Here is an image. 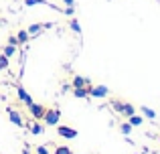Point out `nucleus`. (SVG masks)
I'll return each mask as SVG.
<instances>
[{"instance_id":"18","label":"nucleus","mask_w":160,"mask_h":154,"mask_svg":"<svg viewBox=\"0 0 160 154\" xmlns=\"http://www.w3.org/2000/svg\"><path fill=\"white\" fill-rule=\"evenodd\" d=\"M132 124H130V122H122L120 124V132H122V134H124V136H128V134H132Z\"/></svg>"},{"instance_id":"13","label":"nucleus","mask_w":160,"mask_h":154,"mask_svg":"<svg viewBox=\"0 0 160 154\" xmlns=\"http://www.w3.org/2000/svg\"><path fill=\"white\" fill-rule=\"evenodd\" d=\"M128 122L132 124L134 128H136V126H142V124H144V116H138V114H134V116H130V118H128Z\"/></svg>"},{"instance_id":"15","label":"nucleus","mask_w":160,"mask_h":154,"mask_svg":"<svg viewBox=\"0 0 160 154\" xmlns=\"http://www.w3.org/2000/svg\"><path fill=\"white\" fill-rule=\"evenodd\" d=\"M69 28H71V31H73V32H77L79 37L83 35V31H81V24L77 22V18H71V20H69Z\"/></svg>"},{"instance_id":"25","label":"nucleus","mask_w":160,"mask_h":154,"mask_svg":"<svg viewBox=\"0 0 160 154\" xmlns=\"http://www.w3.org/2000/svg\"><path fill=\"white\" fill-rule=\"evenodd\" d=\"M158 144H160V136H158Z\"/></svg>"},{"instance_id":"17","label":"nucleus","mask_w":160,"mask_h":154,"mask_svg":"<svg viewBox=\"0 0 160 154\" xmlns=\"http://www.w3.org/2000/svg\"><path fill=\"white\" fill-rule=\"evenodd\" d=\"M140 112H142V116H146L148 120H154V118H156V112L150 110V107H146V106H142V107H140Z\"/></svg>"},{"instance_id":"10","label":"nucleus","mask_w":160,"mask_h":154,"mask_svg":"<svg viewBox=\"0 0 160 154\" xmlns=\"http://www.w3.org/2000/svg\"><path fill=\"white\" fill-rule=\"evenodd\" d=\"M24 128H27L31 134H35V136H39V134H43V126L41 124H37V120L32 122V120H28V122H24Z\"/></svg>"},{"instance_id":"24","label":"nucleus","mask_w":160,"mask_h":154,"mask_svg":"<svg viewBox=\"0 0 160 154\" xmlns=\"http://www.w3.org/2000/svg\"><path fill=\"white\" fill-rule=\"evenodd\" d=\"M22 154H31V152H28V148H24V150H22Z\"/></svg>"},{"instance_id":"19","label":"nucleus","mask_w":160,"mask_h":154,"mask_svg":"<svg viewBox=\"0 0 160 154\" xmlns=\"http://www.w3.org/2000/svg\"><path fill=\"white\" fill-rule=\"evenodd\" d=\"M18 41H20V45H24V43H28V32H27V28H20L18 31Z\"/></svg>"},{"instance_id":"8","label":"nucleus","mask_w":160,"mask_h":154,"mask_svg":"<svg viewBox=\"0 0 160 154\" xmlns=\"http://www.w3.org/2000/svg\"><path fill=\"white\" fill-rule=\"evenodd\" d=\"M109 106H112V110L113 112H118V114H124V110H126V102L124 99H120V97H109Z\"/></svg>"},{"instance_id":"9","label":"nucleus","mask_w":160,"mask_h":154,"mask_svg":"<svg viewBox=\"0 0 160 154\" xmlns=\"http://www.w3.org/2000/svg\"><path fill=\"white\" fill-rule=\"evenodd\" d=\"M37 4H45V6H51L53 10H57V12H63L61 6H55V4H51L49 0H24V6H37Z\"/></svg>"},{"instance_id":"4","label":"nucleus","mask_w":160,"mask_h":154,"mask_svg":"<svg viewBox=\"0 0 160 154\" xmlns=\"http://www.w3.org/2000/svg\"><path fill=\"white\" fill-rule=\"evenodd\" d=\"M57 134L61 136V138H65V140L77 138V130H75V128H71V126H61V124H57Z\"/></svg>"},{"instance_id":"20","label":"nucleus","mask_w":160,"mask_h":154,"mask_svg":"<svg viewBox=\"0 0 160 154\" xmlns=\"http://www.w3.org/2000/svg\"><path fill=\"white\" fill-rule=\"evenodd\" d=\"M8 65H10V63H8V57L0 53V71H6V69H8Z\"/></svg>"},{"instance_id":"5","label":"nucleus","mask_w":160,"mask_h":154,"mask_svg":"<svg viewBox=\"0 0 160 154\" xmlns=\"http://www.w3.org/2000/svg\"><path fill=\"white\" fill-rule=\"evenodd\" d=\"M16 95H18V99L24 103V106H31V103L35 102V99H32V95L28 93V91L24 89V87L20 85V83H16Z\"/></svg>"},{"instance_id":"23","label":"nucleus","mask_w":160,"mask_h":154,"mask_svg":"<svg viewBox=\"0 0 160 154\" xmlns=\"http://www.w3.org/2000/svg\"><path fill=\"white\" fill-rule=\"evenodd\" d=\"M37 154H51L47 146H37Z\"/></svg>"},{"instance_id":"16","label":"nucleus","mask_w":160,"mask_h":154,"mask_svg":"<svg viewBox=\"0 0 160 154\" xmlns=\"http://www.w3.org/2000/svg\"><path fill=\"white\" fill-rule=\"evenodd\" d=\"M2 55H6L8 59H10L12 55H16V47H14V45H8V43H6V47H2Z\"/></svg>"},{"instance_id":"2","label":"nucleus","mask_w":160,"mask_h":154,"mask_svg":"<svg viewBox=\"0 0 160 154\" xmlns=\"http://www.w3.org/2000/svg\"><path fill=\"white\" fill-rule=\"evenodd\" d=\"M87 95L89 97H108L109 95V87L108 85H87Z\"/></svg>"},{"instance_id":"21","label":"nucleus","mask_w":160,"mask_h":154,"mask_svg":"<svg viewBox=\"0 0 160 154\" xmlns=\"http://www.w3.org/2000/svg\"><path fill=\"white\" fill-rule=\"evenodd\" d=\"M53 154H73V150H71L69 146H57Z\"/></svg>"},{"instance_id":"7","label":"nucleus","mask_w":160,"mask_h":154,"mask_svg":"<svg viewBox=\"0 0 160 154\" xmlns=\"http://www.w3.org/2000/svg\"><path fill=\"white\" fill-rule=\"evenodd\" d=\"M8 118H10V122L14 124V126H18V128H24V118H22V116H20L16 110L8 107Z\"/></svg>"},{"instance_id":"6","label":"nucleus","mask_w":160,"mask_h":154,"mask_svg":"<svg viewBox=\"0 0 160 154\" xmlns=\"http://www.w3.org/2000/svg\"><path fill=\"white\" fill-rule=\"evenodd\" d=\"M51 27H53V22H35V24H31V27L27 28V32H28V37H37L41 31L51 28Z\"/></svg>"},{"instance_id":"3","label":"nucleus","mask_w":160,"mask_h":154,"mask_svg":"<svg viewBox=\"0 0 160 154\" xmlns=\"http://www.w3.org/2000/svg\"><path fill=\"white\" fill-rule=\"evenodd\" d=\"M27 107H28V114L32 116V120H37V122H41V120H43L45 103H35V102H32L31 106H27Z\"/></svg>"},{"instance_id":"12","label":"nucleus","mask_w":160,"mask_h":154,"mask_svg":"<svg viewBox=\"0 0 160 154\" xmlns=\"http://www.w3.org/2000/svg\"><path fill=\"white\" fill-rule=\"evenodd\" d=\"M134 114H136V106H134V103H130V102H126V110H124V114H122V118L128 120L130 116H134Z\"/></svg>"},{"instance_id":"1","label":"nucleus","mask_w":160,"mask_h":154,"mask_svg":"<svg viewBox=\"0 0 160 154\" xmlns=\"http://www.w3.org/2000/svg\"><path fill=\"white\" fill-rule=\"evenodd\" d=\"M59 120H61V110L59 107H45V114H43V120L41 122H45V126H57Z\"/></svg>"},{"instance_id":"14","label":"nucleus","mask_w":160,"mask_h":154,"mask_svg":"<svg viewBox=\"0 0 160 154\" xmlns=\"http://www.w3.org/2000/svg\"><path fill=\"white\" fill-rule=\"evenodd\" d=\"M73 95H75V97H79V99L89 97V95H87V87H73Z\"/></svg>"},{"instance_id":"22","label":"nucleus","mask_w":160,"mask_h":154,"mask_svg":"<svg viewBox=\"0 0 160 154\" xmlns=\"http://www.w3.org/2000/svg\"><path fill=\"white\" fill-rule=\"evenodd\" d=\"M8 45H14V47H18V45H20L18 37H16V35H10V37H8Z\"/></svg>"},{"instance_id":"11","label":"nucleus","mask_w":160,"mask_h":154,"mask_svg":"<svg viewBox=\"0 0 160 154\" xmlns=\"http://www.w3.org/2000/svg\"><path fill=\"white\" fill-rule=\"evenodd\" d=\"M89 79H87V77H81V75H75L73 77V85H71V87H87V85H89Z\"/></svg>"}]
</instances>
